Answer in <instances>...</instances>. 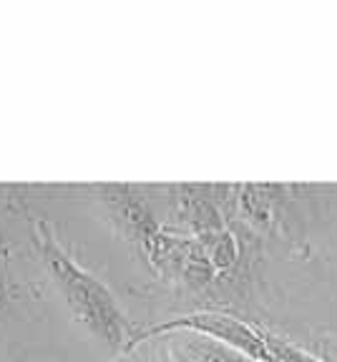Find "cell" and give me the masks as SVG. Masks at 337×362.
I'll return each mask as SVG.
<instances>
[{
    "instance_id": "7a4b0ae2",
    "label": "cell",
    "mask_w": 337,
    "mask_h": 362,
    "mask_svg": "<svg viewBox=\"0 0 337 362\" xmlns=\"http://www.w3.org/2000/svg\"><path fill=\"white\" fill-rule=\"evenodd\" d=\"M161 337L171 362H252L219 339L194 329H168L161 332Z\"/></svg>"
},
{
    "instance_id": "6da1fadb",
    "label": "cell",
    "mask_w": 337,
    "mask_h": 362,
    "mask_svg": "<svg viewBox=\"0 0 337 362\" xmlns=\"http://www.w3.org/2000/svg\"><path fill=\"white\" fill-rule=\"evenodd\" d=\"M38 247L45 267H48V274L56 282V289L61 292L71 317L91 337H96L103 347H108V352H113L116 357L124 355L134 342L136 327L131 325L126 312L121 310L116 297L108 292L106 284L98 282L86 269H81L53 242L51 234H45V229H40Z\"/></svg>"
},
{
    "instance_id": "277c9868",
    "label": "cell",
    "mask_w": 337,
    "mask_h": 362,
    "mask_svg": "<svg viewBox=\"0 0 337 362\" xmlns=\"http://www.w3.org/2000/svg\"><path fill=\"white\" fill-rule=\"evenodd\" d=\"M257 329L264 339V347L270 352V362H322V360H317L315 355H309L307 350L297 347L295 342H290L287 337H282V334L272 332V329H264V327H257Z\"/></svg>"
},
{
    "instance_id": "5b68a950",
    "label": "cell",
    "mask_w": 337,
    "mask_h": 362,
    "mask_svg": "<svg viewBox=\"0 0 337 362\" xmlns=\"http://www.w3.org/2000/svg\"><path fill=\"white\" fill-rule=\"evenodd\" d=\"M116 362H168V350L161 334H152V337L136 339L134 345L118 355Z\"/></svg>"
},
{
    "instance_id": "3957f363",
    "label": "cell",
    "mask_w": 337,
    "mask_h": 362,
    "mask_svg": "<svg viewBox=\"0 0 337 362\" xmlns=\"http://www.w3.org/2000/svg\"><path fill=\"white\" fill-rule=\"evenodd\" d=\"M202 239V247L207 252V259L209 264L214 267L217 274H227L236 267L239 262V242H236L234 232L229 229H222V232H212V234H204Z\"/></svg>"
}]
</instances>
